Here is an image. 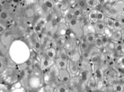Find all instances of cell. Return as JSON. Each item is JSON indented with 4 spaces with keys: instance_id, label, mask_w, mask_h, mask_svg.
I'll return each instance as SVG.
<instances>
[{
    "instance_id": "cell-1",
    "label": "cell",
    "mask_w": 124,
    "mask_h": 92,
    "mask_svg": "<svg viewBox=\"0 0 124 92\" xmlns=\"http://www.w3.org/2000/svg\"><path fill=\"white\" fill-rule=\"evenodd\" d=\"M9 53L11 59L18 63H23L29 58V48L24 42L20 40L12 43Z\"/></svg>"
},
{
    "instance_id": "cell-2",
    "label": "cell",
    "mask_w": 124,
    "mask_h": 92,
    "mask_svg": "<svg viewBox=\"0 0 124 92\" xmlns=\"http://www.w3.org/2000/svg\"><path fill=\"white\" fill-rule=\"evenodd\" d=\"M67 26L71 32V34L75 38L79 39H82L85 35V31L83 29V27L80 24V22L79 19L75 18L72 21L67 24Z\"/></svg>"
},
{
    "instance_id": "cell-3",
    "label": "cell",
    "mask_w": 124,
    "mask_h": 92,
    "mask_svg": "<svg viewBox=\"0 0 124 92\" xmlns=\"http://www.w3.org/2000/svg\"><path fill=\"white\" fill-rule=\"evenodd\" d=\"M58 69L55 65H53L51 67L46 70V73L43 76V82L45 84H51L58 81Z\"/></svg>"
},
{
    "instance_id": "cell-4",
    "label": "cell",
    "mask_w": 124,
    "mask_h": 92,
    "mask_svg": "<svg viewBox=\"0 0 124 92\" xmlns=\"http://www.w3.org/2000/svg\"><path fill=\"white\" fill-rule=\"evenodd\" d=\"M58 81L62 84H67L70 82L71 75L67 69L58 70Z\"/></svg>"
},
{
    "instance_id": "cell-5",
    "label": "cell",
    "mask_w": 124,
    "mask_h": 92,
    "mask_svg": "<svg viewBox=\"0 0 124 92\" xmlns=\"http://www.w3.org/2000/svg\"><path fill=\"white\" fill-rule=\"evenodd\" d=\"M67 70L69 72L71 77L77 76L79 74V69L78 67L77 62L73 61L71 59H69L68 64H67Z\"/></svg>"
},
{
    "instance_id": "cell-6",
    "label": "cell",
    "mask_w": 124,
    "mask_h": 92,
    "mask_svg": "<svg viewBox=\"0 0 124 92\" xmlns=\"http://www.w3.org/2000/svg\"><path fill=\"white\" fill-rule=\"evenodd\" d=\"M105 28H106V25L104 22L98 21L94 24V30L96 35H102L104 34Z\"/></svg>"
},
{
    "instance_id": "cell-7",
    "label": "cell",
    "mask_w": 124,
    "mask_h": 92,
    "mask_svg": "<svg viewBox=\"0 0 124 92\" xmlns=\"http://www.w3.org/2000/svg\"><path fill=\"white\" fill-rule=\"evenodd\" d=\"M123 30L117 31V30H113L112 31V33L110 35L109 39L111 40L114 41L115 43L116 42H120L121 40H123Z\"/></svg>"
},
{
    "instance_id": "cell-8",
    "label": "cell",
    "mask_w": 124,
    "mask_h": 92,
    "mask_svg": "<svg viewBox=\"0 0 124 92\" xmlns=\"http://www.w3.org/2000/svg\"><path fill=\"white\" fill-rule=\"evenodd\" d=\"M42 70H46L50 67H51L54 64V60L48 58L46 56H44L42 59L40 60Z\"/></svg>"
},
{
    "instance_id": "cell-9",
    "label": "cell",
    "mask_w": 124,
    "mask_h": 92,
    "mask_svg": "<svg viewBox=\"0 0 124 92\" xmlns=\"http://www.w3.org/2000/svg\"><path fill=\"white\" fill-rule=\"evenodd\" d=\"M67 64H68V61L64 60L58 57H56L54 59V65H56L58 70L67 69Z\"/></svg>"
},
{
    "instance_id": "cell-10",
    "label": "cell",
    "mask_w": 124,
    "mask_h": 92,
    "mask_svg": "<svg viewBox=\"0 0 124 92\" xmlns=\"http://www.w3.org/2000/svg\"><path fill=\"white\" fill-rule=\"evenodd\" d=\"M56 57L60 58L61 59L68 61L69 59V54L67 51L64 47L60 48H58L57 50V55Z\"/></svg>"
},
{
    "instance_id": "cell-11",
    "label": "cell",
    "mask_w": 124,
    "mask_h": 92,
    "mask_svg": "<svg viewBox=\"0 0 124 92\" xmlns=\"http://www.w3.org/2000/svg\"><path fill=\"white\" fill-rule=\"evenodd\" d=\"M56 55H57V50L54 46L48 48L46 50V52H45V56L48 58L52 59V60L55 59V58H56Z\"/></svg>"
},
{
    "instance_id": "cell-12",
    "label": "cell",
    "mask_w": 124,
    "mask_h": 92,
    "mask_svg": "<svg viewBox=\"0 0 124 92\" xmlns=\"http://www.w3.org/2000/svg\"><path fill=\"white\" fill-rule=\"evenodd\" d=\"M111 9L114 10L115 11H116L118 13L123 12V11H124V1L123 0L117 1L116 2L112 5Z\"/></svg>"
},
{
    "instance_id": "cell-13",
    "label": "cell",
    "mask_w": 124,
    "mask_h": 92,
    "mask_svg": "<svg viewBox=\"0 0 124 92\" xmlns=\"http://www.w3.org/2000/svg\"><path fill=\"white\" fill-rule=\"evenodd\" d=\"M45 25V20L43 18H40L37 21L36 24L34 26V31L36 34L42 33L43 26Z\"/></svg>"
},
{
    "instance_id": "cell-14",
    "label": "cell",
    "mask_w": 124,
    "mask_h": 92,
    "mask_svg": "<svg viewBox=\"0 0 124 92\" xmlns=\"http://www.w3.org/2000/svg\"><path fill=\"white\" fill-rule=\"evenodd\" d=\"M54 42L56 43V46L58 48L64 47L66 42V39L64 36H58L55 38Z\"/></svg>"
},
{
    "instance_id": "cell-15",
    "label": "cell",
    "mask_w": 124,
    "mask_h": 92,
    "mask_svg": "<svg viewBox=\"0 0 124 92\" xmlns=\"http://www.w3.org/2000/svg\"><path fill=\"white\" fill-rule=\"evenodd\" d=\"M85 39L86 42L91 46H93L94 43H95V37H96V34L93 32H90V33H88L85 37Z\"/></svg>"
},
{
    "instance_id": "cell-16",
    "label": "cell",
    "mask_w": 124,
    "mask_h": 92,
    "mask_svg": "<svg viewBox=\"0 0 124 92\" xmlns=\"http://www.w3.org/2000/svg\"><path fill=\"white\" fill-rule=\"evenodd\" d=\"M95 77L97 81H102L104 78V72H103V70L101 69L100 67H96V69H95Z\"/></svg>"
},
{
    "instance_id": "cell-17",
    "label": "cell",
    "mask_w": 124,
    "mask_h": 92,
    "mask_svg": "<svg viewBox=\"0 0 124 92\" xmlns=\"http://www.w3.org/2000/svg\"><path fill=\"white\" fill-rule=\"evenodd\" d=\"M40 84V78L36 76H32L31 78H30L29 80V85L31 86L32 88H38V86Z\"/></svg>"
},
{
    "instance_id": "cell-18",
    "label": "cell",
    "mask_w": 124,
    "mask_h": 92,
    "mask_svg": "<svg viewBox=\"0 0 124 92\" xmlns=\"http://www.w3.org/2000/svg\"><path fill=\"white\" fill-rule=\"evenodd\" d=\"M114 19L109 18V17L105 16L104 20V22L106 27L110 29L111 31L114 30V27H113V24H114Z\"/></svg>"
},
{
    "instance_id": "cell-19",
    "label": "cell",
    "mask_w": 124,
    "mask_h": 92,
    "mask_svg": "<svg viewBox=\"0 0 124 92\" xmlns=\"http://www.w3.org/2000/svg\"><path fill=\"white\" fill-rule=\"evenodd\" d=\"M93 46L98 50H101L102 49V48H103V45H102L101 35H96L95 43H94Z\"/></svg>"
},
{
    "instance_id": "cell-20",
    "label": "cell",
    "mask_w": 124,
    "mask_h": 92,
    "mask_svg": "<svg viewBox=\"0 0 124 92\" xmlns=\"http://www.w3.org/2000/svg\"><path fill=\"white\" fill-rule=\"evenodd\" d=\"M90 45H88L87 42H86L85 39H83L80 42L79 45V52H82L86 50H88L90 49Z\"/></svg>"
},
{
    "instance_id": "cell-21",
    "label": "cell",
    "mask_w": 124,
    "mask_h": 92,
    "mask_svg": "<svg viewBox=\"0 0 124 92\" xmlns=\"http://www.w3.org/2000/svg\"><path fill=\"white\" fill-rule=\"evenodd\" d=\"M88 18L91 23L95 24L98 22L97 18H96V10H92L90 11L88 14Z\"/></svg>"
},
{
    "instance_id": "cell-22",
    "label": "cell",
    "mask_w": 124,
    "mask_h": 92,
    "mask_svg": "<svg viewBox=\"0 0 124 92\" xmlns=\"http://www.w3.org/2000/svg\"><path fill=\"white\" fill-rule=\"evenodd\" d=\"M73 12L74 17L77 19H80L83 16V9H81L79 7H75L73 9Z\"/></svg>"
},
{
    "instance_id": "cell-23",
    "label": "cell",
    "mask_w": 124,
    "mask_h": 92,
    "mask_svg": "<svg viewBox=\"0 0 124 92\" xmlns=\"http://www.w3.org/2000/svg\"><path fill=\"white\" fill-rule=\"evenodd\" d=\"M111 86H112V90L114 92H124V84H121L117 82H114V84H112Z\"/></svg>"
},
{
    "instance_id": "cell-24",
    "label": "cell",
    "mask_w": 124,
    "mask_h": 92,
    "mask_svg": "<svg viewBox=\"0 0 124 92\" xmlns=\"http://www.w3.org/2000/svg\"><path fill=\"white\" fill-rule=\"evenodd\" d=\"M75 18L74 17L73 11H69V12L66 14L65 18H64V20H65V22H66V24H68L69 22H70L71 21H72L73 19Z\"/></svg>"
},
{
    "instance_id": "cell-25",
    "label": "cell",
    "mask_w": 124,
    "mask_h": 92,
    "mask_svg": "<svg viewBox=\"0 0 124 92\" xmlns=\"http://www.w3.org/2000/svg\"><path fill=\"white\" fill-rule=\"evenodd\" d=\"M115 48V42L112 41V40H109V42L108 43L106 46H105L104 48L106 49V50L107 51V52L110 53V52H113Z\"/></svg>"
},
{
    "instance_id": "cell-26",
    "label": "cell",
    "mask_w": 124,
    "mask_h": 92,
    "mask_svg": "<svg viewBox=\"0 0 124 92\" xmlns=\"http://www.w3.org/2000/svg\"><path fill=\"white\" fill-rule=\"evenodd\" d=\"M113 27H114V30L122 31L124 29V25L121 24V23H120L117 20H116V19H114V20Z\"/></svg>"
},
{
    "instance_id": "cell-27",
    "label": "cell",
    "mask_w": 124,
    "mask_h": 92,
    "mask_svg": "<svg viewBox=\"0 0 124 92\" xmlns=\"http://www.w3.org/2000/svg\"><path fill=\"white\" fill-rule=\"evenodd\" d=\"M114 50L116 51L117 52L119 53L120 54H122V53L123 54V52H124V45H123V43L122 44L119 42L115 43Z\"/></svg>"
},
{
    "instance_id": "cell-28",
    "label": "cell",
    "mask_w": 124,
    "mask_h": 92,
    "mask_svg": "<svg viewBox=\"0 0 124 92\" xmlns=\"http://www.w3.org/2000/svg\"><path fill=\"white\" fill-rule=\"evenodd\" d=\"M54 92H69L68 90H67V87H66V86L63 84H59V85H58L55 87L54 89Z\"/></svg>"
},
{
    "instance_id": "cell-29",
    "label": "cell",
    "mask_w": 124,
    "mask_h": 92,
    "mask_svg": "<svg viewBox=\"0 0 124 92\" xmlns=\"http://www.w3.org/2000/svg\"><path fill=\"white\" fill-rule=\"evenodd\" d=\"M43 4L45 5V7L48 9H52L54 7V3L52 1V0H44Z\"/></svg>"
},
{
    "instance_id": "cell-30",
    "label": "cell",
    "mask_w": 124,
    "mask_h": 92,
    "mask_svg": "<svg viewBox=\"0 0 124 92\" xmlns=\"http://www.w3.org/2000/svg\"><path fill=\"white\" fill-rule=\"evenodd\" d=\"M96 18H97L98 21L104 22V20L105 18L104 14L103 13L102 11H96Z\"/></svg>"
},
{
    "instance_id": "cell-31",
    "label": "cell",
    "mask_w": 124,
    "mask_h": 92,
    "mask_svg": "<svg viewBox=\"0 0 124 92\" xmlns=\"http://www.w3.org/2000/svg\"><path fill=\"white\" fill-rule=\"evenodd\" d=\"M77 7L80 8L81 9H85L87 7L86 0H77Z\"/></svg>"
},
{
    "instance_id": "cell-32",
    "label": "cell",
    "mask_w": 124,
    "mask_h": 92,
    "mask_svg": "<svg viewBox=\"0 0 124 92\" xmlns=\"http://www.w3.org/2000/svg\"><path fill=\"white\" fill-rule=\"evenodd\" d=\"M101 38H102V45H103V48H104L106 45L108 44V43L109 42V38L105 34H103L101 35Z\"/></svg>"
},
{
    "instance_id": "cell-33",
    "label": "cell",
    "mask_w": 124,
    "mask_h": 92,
    "mask_svg": "<svg viewBox=\"0 0 124 92\" xmlns=\"http://www.w3.org/2000/svg\"><path fill=\"white\" fill-rule=\"evenodd\" d=\"M32 65L34 66V68L36 69H37V71H40V70H42L41 63H40V60H37V59L33 60Z\"/></svg>"
},
{
    "instance_id": "cell-34",
    "label": "cell",
    "mask_w": 124,
    "mask_h": 92,
    "mask_svg": "<svg viewBox=\"0 0 124 92\" xmlns=\"http://www.w3.org/2000/svg\"><path fill=\"white\" fill-rule=\"evenodd\" d=\"M43 89H44V92H54V89L55 87H54L53 85L51 84H45L44 87H43Z\"/></svg>"
},
{
    "instance_id": "cell-35",
    "label": "cell",
    "mask_w": 124,
    "mask_h": 92,
    "mask_svg": "<svg viewBox=\"0 0 124 92\" xmlns=\"http://www.w3.org/2000/svg\"><path fill=\"white\" fill-rule=\"evenodd\" d=\"M0 17L1 18V19L3 20H6V19L8 18V15L7 13L5 11H3V12H1V14H0Z\"/></svg>"
},
{
    "instance_id": "cell-36",
    "label": "cell",
    "mask_w": 124,
    "mask_h": 92,
    "mask_svg": "<svg viewBox=\"0 0 124 92\" xmlns=\"http://www.w3.org/2000/svg\"><path fill=\"white\" fill-rule=\"evenodd\" d=\"M5 30V28L3 25H0V33H2Z\"/></svg>"
},
{
    "instance_id": "cell-37",
    "label": "cell",
    "mask_w": 124,
    "mask_h": 92,
    "mask_svg": "<svg viewBox=\"0 0 124 92\" xmlns=\"http://www.w3.org/2000/svg\"><path fill=\"white\" fill-rule=\"evenodd\" d=\"M5 1L8 3H11L13 1V0H5Z\"/></svg>"
},
{
    "instance_id": "cell-38",
    "label": "cell",
    "mask_w": 124,
    "mask_h": 92,
    "mask_svg": "<svg viewBox=\"0 0 124 92\" xmlns=\"http://www.w3.org/2000/svg\"><path fill=\"white\" fill-rule=\"evenodd\" d=\"M1 67H2V63L0 61V68H1Z\"/></svg>"
}]
</instances>
